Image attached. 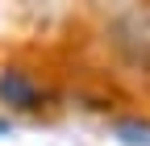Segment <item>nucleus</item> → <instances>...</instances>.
Instances as JSON below:
<instances>
[{
    "instance_id": "f257e3e1",
    "label": "nucleus",
    "mask_w": 150,
    "mask_h": 146,
    "mask_svg": "<svg viewBox=\"0 0 150 146\" xmlns=\"http://www.w3.org/2000/svg\"><path fill=\"white\" fill-rule=\"evenodd\" d=\"M0 100L13 104V108H38L42 88L29 75H21V71H0Z\"/></svg>"
},
{
    "instance_id": "f03ea898",
    "label": "nucleus",
    "mask_w": 150,
    "mask_h": 146,
    "mask_svg": "<svg viewBox=\"0 0 150 146\" xmlns=\"http://www.w3.org/2000/svg\"><path fill=\"white\" fill-rule=\"evenodd\" d=\"M112 134H117L125 146H150V125H112Z\"/></svg>"
}]
</instances>
